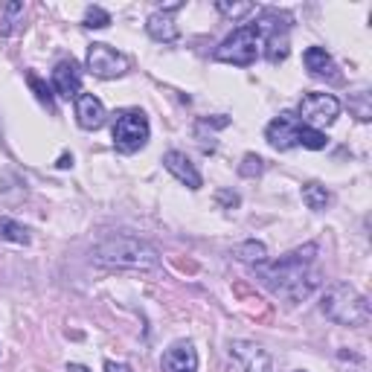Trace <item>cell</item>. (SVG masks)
<instances>
[{"instance_id": "obj_1", "label": "cell", "mask_w": 372, "mask_h": 372, "mask_svg": "<svg viewBox=\"0 0 372 372\" xmlns=\"http://www.w3.org/2000/svg\"><path fill=\"white\" fill-rule=\"evenodd\" d=\"M317 253H320V247L314 242H308L303 247H297V251L285 253L274 265H268V262L256 265V277L277 297H285L288 303H303L320 285V274L312 268Z\"/></svg>"}, {"instance_id": "obj_2", "label": "cell", "mask_w": 372, "mask_h": 372, "mask_svg": "<svg viewBox=\"0 0 372 372\" xmlns=\"http://www.w3.org/2000/svg\"><path fill=\"white\" fill-rule=\"evenodd\" d=\"M93 262L108 268H128V270H154L160 268L157 247L137 239V235H111L93 247Z\"/></svg>"}, {"instance_id": "obj_3", "label": "cell", "mask_w": 372, "mask_h": 372, "mask_svg": "<svg viewBox=\"0 0 372 372\" xmlns=\"http://www.w3.org/2000/svg\"><path fill=\"white\" fill-rule=\"evenodd\" d=\"M320 308H323V314L329 320H334V323H340V326H352V329L367 326L369 317H372L367 297L358 294L349 282H334L323 294Z\"/></svg>"}, {"instance_id": "obj_4", "label": "cell", "mask_w": 372, "mask_h": 372, "mask_svg": "<svg viewBox=\"0 0 372 372\" xmlns=\"http://www.w3.org/2000/svg\"><path fill=\"white\" fill-rule=\"evenodd\" d=\"M265 140L274 146V148H279V152H288V148H294V146H303V148H312V152H320V148L329 146L323 131L308 128L305 122H300V117L291 114V111H282V114L265 128Z\"/></svg>"}, {"instance_id": "obj_5", "label": "cell", "mask_w": 372, "mask_h": 372, "mask_svg": "<svg viewBox=\"0 0 372 372\" xmlns=\"http://www.w3.org/2000/svg\"><path fill=\"white\" fill-rule=\"evenodd\" d=\"M291 23L294 18L288 12H279L274 6H268L259 12V21H256V30L259 35H265V58L270 65H282L291 53V44H288V32H291Z\"/></svg>"}, {"instance_id": "obj_6", "label": "cell", "mask_w": 372, "mask_h": 372, "mask_svg": "<svg viewBox=\"0 0 372 372\" xmlns=\"http://www.w3.org/2000/svg\"><path fill=\"white\" fill-rule=\"evenodd\" d=\"M148 117L143 114L140 108H128L119 111L114 119V128H111V137H114V146L119 148L122 154H134L148 143Z\"/></svg>"}, {"instance_id": "obj_7", "label": "cell", "mask_w": 372, "mask_h": 372, "mask_svg": "<svg viewBox=\"0 0 372 372\" xmlns=\"http://www.w3.org/2000/svg\"><path fill=\"white\" fill-rule=\"evenodd\" d=\"M259 38H262V35H259L256 23H244V27L233 30V35H227V38L218 44L216 58L227 61V65H235V67H251L259 56Z\"/></svg>"}, {"instance_id": "obj_8", "label": "cell", "mask_w": 372, "mask_h": 372, "mask_svg": "<svg viewBox=\"0 0 372 372\" xmlns=\"http://www.w3.org/2000/svg\"><path fill=\"white\" fill-rule=\"evenodd\" d=\"M340 114V102L332 93H305L300 102V122H305L308 128L314 126H332Z\"/></svg>"}, {"instance_id": "obj_9", "label": "cell", "mask_w": 372, "mask_h": 372, "mask_svg": "<svg viewBox=\"0 0 372 372\" xmlns=\"http://www.w3.org/2000/svg\"><path fill=\"white\" fill-rule=\"evenodd\" d=\"M88 70L99 79H117V76H126L128 73V58L108 44H91Z\"/></svg>"}, {"instance_id": "obj_10", "label": "cell", "mask_w": 372, "mask_h": 372, "mask_svg": "<svg viewBox=\"0 0 372 372\" xmlns=\"http://www.w3.org/2000/svg\"><path fill=\"white\" fill-rule=\"evenodd\" d=\"M230 358L242 372H274V361L259 343L251 340H233L230 343Z\"/></svg>"}, {"instance_id": "obj_11", "label": "cell", "mask_w": 372, "mask_h": 372, "mask_svg": "<svg viewBox=\"0 0 372 372\" xmlns=\"http://www.w3.org/2000/svg\"><path fill=\"white\" fill-rule=\"evenodd\" d=\"M160 372H198V352L189 340H178L160 358Z\"/></svg>"}, {"instance_id": "obj_12", "label": "cell", "mask_w": 372, "mask_h": 372, "mask_svg": "<svg viewBox=\"0 0 372 372\" xmlns=\"http://www.w3.org/2000/svg\"><path fill=\"white\" fill-rule=\"evenodd\" d=\"M181 9V3H169V6H163V9H157V12H152L148 15V21H146V30H148V35H152L154 41H160V44H172V41H178V27H175V12Z\"/></svg>"}, {"instance_id": "obj_13", "label": "cell", "mask_w": 372, "mask_h": 372, "mask_svg": "<svg viewBox=\"0 0 372 372\" xmlns=\"http://www.w3.org/2000/svg\"><path fill=\"white\" fill-rule=\"evenodd\" d=\"M53 84H56V93L61 99H76L82 93V70L73 58L58 61L56 70H53Z\"/></svg>"}, {"instance_id": "obj_14", "label": "cell", "mask_w": 372, "mask_h": 372, "mask_svg": "<svg viewBox=\"0 0 372 372\" xmlns=\"http://www.w3.org/2000/svg\"><path fill=\"white\" fill-rule=\"evenodd\" d=\"M303 61H305V70L312 73L314 79H326V82H332V84L343 82L338 65H334V58L326 53L323 47H308L305 56H303Z\"/></svg>"}, {"instance_id": "obj_15", "label": "cell", "mask_w": 372, "mask_h": 372, "mask_svg": "<svg viewBox=\"0 0 372 372\" xmlns=\"http://www.w3.org/2000/svg\"><path fill=\"white\" fill-rule=\"evenodd\" d=\"M76 119L84 131H96L105 126V105L99 102L93 93H79L76 96Z\"/></svg>"}, {"instance_id": "obj_16", "label": "cell", "mask_w": 372, "mask_h": 372, "mask_svg": "<svg viewBox=\"0 0 372 372\" xmlns=\"http://www.w3.org/2000/svg\"><path fill=\"white\" fill-rule=\"evenodd\" d=\"M163 166H166L183 186H189V189H201V175H198V169L192 166V160L186 157L183 152H166V154H163Z\"/></svg>"}, {"instance_id": "obj_17", "label": "cell", "mask_w": 372, "mask_h": 372, "mask_svg": "<svg viewBox=\"0 0 372 372\" xmlns=\"http://www.w3.org/2000/svg\"><path fill=\"white\" fill-rule=\"evenodd\" d=\"M233 294H239L242 300H244V308L251 312V317H256V320H270V308L265 305L262 297L251 294V288H247V282H235V285H233Z\"/></svg>"}, {"instance_id": "obj_18", "label": "cell", "mask_w": 372, "mask_h": 372, "mask_svg": "<svg viewBox=\"0 0 372 372\" xmlns=\"http://www.w3.org/2000/svg\"><path fill=\"white\" fill-rule=\"evenodd\" d=\"M303 201L308 204V209H314V213H323V209L332 204V192L326 189L323 183L312 181V183L303 186Z\"/></svg>"}, {"instance_id": "obj_19", "label": "cell", "mask_w": 372, "mask_h": 372, "mask_svg": "<svg viewBox=\"0 0 372 372\" xmlns=\"http://www.w3.org/2000/svg\"><path fill=\"white\" fill-rule=\"evenodd\" d=\"M235 259H242V262L256 268V265L268 262V247L262 242H256V239H247V242H242L239 247H235Z\"/></svg>"}, {"instance_id": "obj_20", "label": "cell", "mask_w": 372, "mask_h": 372, "mask_svg": "<svg viewBox=\"0 0 372 372\" xmlns=\"http://www.w3.org/2000/svg\"><path fill=\"white\" fill-rule=\"evenodd\" d=\"M0 239H6L12 244H30V230L12 218H0Z\"/></svg>"}, {"instance_id": "obj_21", "label": "cell", "mask_w": 372, "mask_h": 372, "mask_svg": "<svg viewBox=\"0 0 372 372\" xmlns=\"http://www.w3.org/2000/svg\"><path fill=\"white\" fill-rule=\"evenodd\" d=\"M18 18H23V3L12 0V3H6L3 12H0V35H9L12 30H15Z\"/></svg>"}, {"instance_id": "obj_22", "label": "cell", "mask_w": 372, "mask_h": 372, "mask_svg": "<svg viewBox=\"0 0 372 372\" xmlns=\"http://www.w3.org/2000/svg\"><path fill=\"white\" fill-rule=\"evenodd\" d=\"M216 9H218L224 18H233V21H235V18L251 15V12H256V6H253V3H230V0H218Z\"/></svg>"}, {"instance_id": "obj_23", "label": "cell", "mask_w": 372, "mask_h": 372, "mask_svg": "<svg viewBox=\"0 0 372 372\" xmlns=\"http://www.w3.org/2000/svg\"><path fill=\"white\" fill-rule=\"evenodd\" d=\"M108 23H111V15L102 6H88V12H84V27L88 30H105Z\"/></svg>"}, {"instance_id": "obj_24", "label": "cell", "mask_w": 372, "mask_h": 372, "mask_svg": "<svg viewBox=\"0 0 372 372\" xmlns=\"http://www.w3.org/2000/svg\"><path fill=\"white\" fill-rule=\"evenodd\" d=\"M27 82H30V88L35 91V96H38V102H41V105H47V111H53V114H56V102H53V91H49V88H47V84H44L41 79H38V76H32V73H30V79H27Z\"/></svg>"}, {"instance_id": "obj_25", "label": "cell", "mask_w": 372, "mask_h": 372, "mask_svg": "<svg viewBox=\"0 0 372 372\" xmlns=\"http://www.w3.org/2000/svg\"><path fill=\"white\" fill-rule=\"evenodd\" d=\"M265 172V160L259 157V154H244L242 160V166H239V175L242 178H259Z\"/></svg>"}, {"instance_id": "obj_26", "label": "cell", "mask_w": 372, "mask_h": 372, "mask_svg": "<svg viewBox=\"0 0 372 372\" xmlns=\"http://www.w3.org/2000/svg\"><path fill=\"white\" fill-rule=\"evenodd\" d=\"M349 108L355 111L358 119H361V122H369V119H372V108H369V93H367V91L355 93V96L349 99Z\"/></svg>"}, {"instance_id": "obj_27", "label": "cell", "mask_w": 372, "mask_h": 372, "mask_svg": "<svg viewBox=\"0 0 372 372\" xmlns=\"http://www.w3.org/2000/svg\"><path fill=\"white\" fill-rule=\"evenodd\" d=\"M218 204L221 207H227V209H233V207H239L242 204V198H239V192H230V189H218Z\"/></svg>"}, {"instance_id": "obj_28", "label": "cell", "mask_w": 372, "mask_h": 372, "mask_svg": "<svg viewBox=\"0 0 372 372\" xmlns=\"http://www.w3.org/2000/svg\"><path fill=\"white\" fill-rule=\"evenodd\" d=\"M105 372H131L128 364H117V361H105Z\"/></svg>"}, {"instance_id": "obj_29", "label": "cell", "mask_w": 372, "mask_h": 372, "mask_svg": "<svg viewBox=\"0 0 372 372\" xmlns=\"http://www.w3.org/2000/svg\"><path fill=\"white\" fill-rule=\"evenodd\" d=\"M56 166H58V169H70V166H73V154H61Z\"/></svg>"}, {"instance_id": "obj_30", "label": "cell", "mask_w": 372, "mask_h": 372, "mask_svg": "<svg viewBox=\"0 0 372 372\" xmlns=\"http://www.w3.org/2000/svg\"><path fill=\"white\" fill-rule=\"evenodd\" d=\"M67 372H91V369L82 367V364H67Z\"/></svg>"}, {"instance_id": "obj_31", "label": "cell", "mask_w": 372, "mask_h": 372, "mask_svg": "<svg viewBox=\"0 0 372 372\" xmlns=\"http://www.w3.org/2000/svg\"><path fill=\"white\" fill-rule=\"evenodd\" d=\"M297 372H305V369H297Z\"/></svg>"}]
</instances>
